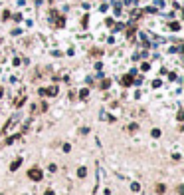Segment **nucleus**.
<instances>
[{
    "instance_id": "5",
    "label": "nucleus",
    "mask_w": 184,
    "mask_h": 195,
    "mask_svg": "<svg viewBox=\"0 0 184 195\" xmlns=\"http://www.w3.org/2000/svg\"><path fill=\"white\" fill-rule=\"evenodd\" d=\"M77 175H79V177H85V175H87V169H85V167H79Z\"/></svg>"
},
{
    "instance_id": "9",
    "label": "nucleus",
    "mask_w": 184,
    "mask_h": 195,
    "mask_svg": "<svg viewBox=\"0 0 184 195\" xmlns=\"http://www.w3.org/2000/svg\"><path fill=\"white\" fill-rule=\"evenodd\" d=\"M46 195H54V191H52V189H50V191H46Z\"/></svg>"
},
{
    "instance_id": "8",
    "label": "nucleus",
    "mask_w": 184,
    "mask_h": 195,
    "mask_svg": "<svg viewBox=\"0 0 184 195\" xmlns=\"http://www.w3.org/2000/svg\"><path fill=\"white\" fill-rule=\"evenodd\" d=\"M131 189H133V191H139V189H141V185H139V183H133V185H131Z\"/></svg>"
},
{
    "instance_id": "2",
    "label": "nucleus",
    "mask_w": 184,
    "mask_h": 195,
    "mask_svg": "<svg viewBox=\"0 0 184 195\" xmlns=\"http://www.w3.org/2000/svg\"><path fill=\"white\" fill-rule=\"evenodd\" d=\"M28 177H30L32 181H40V179H42V171H40V169H36V167H32V169L28 171Z\"/></svg>"
},
{
    "instance_id": "6",
    "label": "nucleus",
    "mask_w": 184,
    "mask_h": 195,
    "mask_svg": "<svg viewBox=\"0 0 184 195\" xmlns=\"http://www.w3.org/2000/svg\"><path fill=\"white\" fill-rule=\"evenodd\" d=\"M46 94H50V96H55V94H57V88H50V90H46Z\"/></svg>"
},
{
    "instance_id": "7",
    "label": "nucleus",
    "mask_w": 184,
    "mask_h": 195,
    "mask_svg": "<svg viewBox=\"0 0 184 195\" xmlns=\"http://www.w3.org/2000/svg\"><path fill=\"white\" fill-rule=\"evenodd\" d=\"M156 191H158V193H164V185L158 183V185H156Z\"/></svg>"
},
{
    "instance_id": "3",
    "label": "nucleus",
    "mask_w": 184,
    "mask_h": 195,
    "mask_svg": "<svg viewBox=\"0 0 184 195\" xmlns=\"http://www.w3.org/2000/svg\"><path fill=\"white\" fill-rule=\"evenodd\" d=\"M20 163H22V157H18L16 161H12V165H10V171H16V169L20 167Z\"/></svg>"
},
{
    "instance_id": "4",
    "label": "nucleus",
    "mask_w": 184,
    "mask_h": 195,
    "mask_svg": "<svg viewBox=\"0 0 184 195\" xmlns=\"http://www.w3.org/2000/svg\"><path fill=\"white\" fill-rule=\"evenodd\" d=\"M123 84H125V86H131V84H133V78H131V76H125V78H123Z\"/></svg>"
},
{
    "instance_id": "1",
    "label": "nucleus",
    "mask_w": 184,
    "mask_h": 195,
    "mask_svg": "<svg viewBox=\"0 0 184 195\" xmlns=\"http://www.w3.org/2000/svg\"><path fill=\"white\" fill-rule=\"evenodd\" d=\"M18 120H20V115H18V114H16V115H12L10 120H8V124L4 126V129H2V133H8V131H10L12 127L16 126V122H18Z\"/></svg>"
}]
</instances>
